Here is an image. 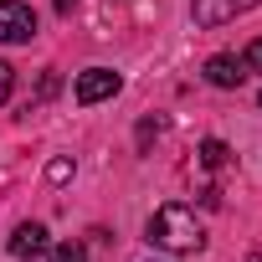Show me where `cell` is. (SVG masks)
<instances>
[{
  "label": "cell",
  "instance_id": "1",
  "mask_svg": "<svg viewBox=\"0 0 262 262\" xmlns=\"http://www.w3.org/2000/svg\"><path fill=\"white\" fill-rule=\"evenodd\" d=\"M149 242L155 247H165V252H175V257H185V252H201L206 247V231H201V221H195V211L190 206H160L155 216H149Z\"/></svg>",
  "mask_w": 262,
  "mask_h": 262
},
{
  "label": "cell",
  "instance_id": "2",
  "mask_svg": "<svg viewBox=\"0 0 262 262\" xmlns=\"http://www.w3.org/2000/svg\"><path fill=\"white\" fill-rule=\"evenodd\" d=\"M36 36V11L26 0H0V41L6 47H21Z\"/></svg>",
  "mask_w": 262,
  "mask_h": 262
},
{
  "label": "cell",
  "instance_id": "3",
  "mask_svg": "<svg viewBox=\"0 0 262 262\" xmlns=\"http://www.w3.org/2000/svg\"><path fill=\"white\" fill-rule=\"evenodd\" d=\"M118 88H123V77H118L113 67H88V72H77V88H72V98H77L82 108H93V103L113 98Z\"/></svg>",
  "mask_w": 262,
  "mask_h": 262
},
{
  "label": "cell",
  "instance_id": "4",
  "mask_svg": "<svg viewBox=\"0 0 262 262\" xmlns=\"http://www.w3.org/2000/svg\"><path fill=\"white\" fill-rule=\"evenodd\" d=\"M257 6L262 0H190V16H195V26H226V21L257 11Z\"/></svg>",
  "mask_w": 262,
  "mask_h": 262
},
{
  "label": "cell",
  "instance_id": "5",
  "mask_svg": "<svg viewBox=\"0 0 262 262\" xmlns=\"http://www.w3.org/2000/svg\"><path fill=\"white\" fill-rule=\"evenodd\" d=\"M242 77H247V62L231 57V52H216V57L206 62V82H211V88H242Z\"/></svg>",
  "mask_w": 262,
  "mask_h": 262
},
{
  "label": "cell",
  "instance_id": "6",
  "mask_svg": "<svg viewBox=\"0 0 262 262\" xmlns=\"http://www.w3.org/2000/svg\"><path fill=\"white\" fill-rule=\"evenodd\" d=\"M47 252V226L41 221H21L11 231V257H41Z\"/></svg>",
  "mask_w": 262,
  "mask_h": 262
},
{
  "label": "cell",
  "instance_id": "7",
  "mask_svg": "<svg viewBox=\"0 0 262 262\" xmlns=\"http://www.w3.org/2000/svg\"><path fill=\"white\" fill-rule=\"evenodd\" d=\"M226 160H231V149H226L221 139H206V144H201V165H206V170H221Z\"/></svg>",
  "mask_w": 262,
  "mask_h": 262
},
{
  "label": "cell",
  "instance_id": "8",
  "mask_svg": "<svg viewBox=\"0 0 262 262\" xmlns=\"http://www.w3.org/2000/svg\"><path fill=\"white\" fill-rule=\"evenodd\" d=\"M47 262H88V252H82V242H62Z\"/></svg>",
  "mask_w": 262,
  "mask_h": 262
},
{
  "label": "cell",
  "instance_id": "9",
  "mask_svg": "<svg viewBox=\"0 0 262 262\" xmlns=\"http://www.w3.org/2000/svg\"><path fill=\"white\" fill-rule=\"evenodd\" d=\"M242 62H247V72H262V36H257V41L242 52Z\"/></svg>",
  "mask_w": 262,
  "mask_h": 262
},
{
  "label": "cell",
  "instance_id": "10",
  "mask_svg": "<svg viewBox=\"0 0 262 262\" xmlns=\"http://www.w3.org/2000/svg\"><path fill=\"white\" fill-rule=\"evenodd\" d=\"M11 88H16V72H11V62H0V103L11 98Z\"/></svg>",
  "mask_w": 262,
  "mask_h": 262
},
{
  "label": "cell",
  "instance_id": "11",
  "mask_svg": "<svg viewBox=\"0 0 262 262\" xmlns=\"http://www.w3.org/2000/svg\"><path fill=\"white\" fill-rule=\"evenodd\" d=\"M47 175H52V180H67V175H72V165H67V160H52V170H47Z\"/></svg>",
  "mask_w": 262,
  "mask_h": 262
},
{
  "label": "cell",
  "instance_id": "12",
  "mask_svg": "<svg viewBox=\"0 0 262 262\" xmlns=\"http://www.w3.org/2000/svg\"><path fill=\"white\" fill-rule=\"evenodd\" d=\"M72 6H77V0H57V11H62V16H67V11H72Z\"/></svg>",
  "mask_w": 262,
  "mask_h": 262
},
{
  "label": "cell",
  "instance_id": "13",
  "mask_svg": "<svg viewBox=\"0 0 262 262\" xmlns=\"http://www.w3.org/2000/svg\"><path fill=\"white\" fill-rule=\"evenodd\" d=\"M247 262H262V252H252V257H247Z\"/></svg>",
  "mask_w": 262,
  "mask_h": 262
},
{
  "label": "cell",
  "instance_id": "14",
  "mask_svg": "<svg viewBox=\"0 0 262 262\" xmlns=\"http://www.w3.org/2000/svg\"><path fill=\"white\" fill-rule=\"evenodd\" d=\"M257 103H262V93H257Z\"/></svg>",
  "mask_w": 262,
  "mask_h": 262
}]
</instances>
